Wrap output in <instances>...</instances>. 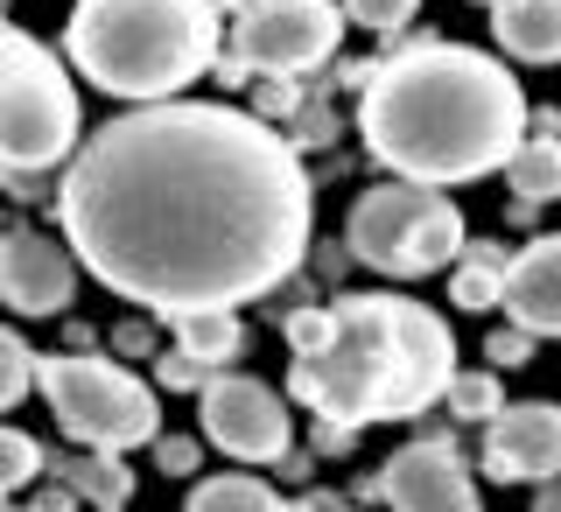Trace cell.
<instances>
[{"instance_id":"obj_1","label":"cell","mask_w":561,"mask_h":512,"mask_svg":"<svg viewBox=\"0 0 561 512\" xmlns=\"http://www.w3.org/2000/svg\"><path fill=\"white\" fill-rule=\"evenodd\" d=\"M64 239L113 295L154 316L239 309L309 246V175L267 120L232 105H140L64 175Z\"/></svg>"},{"instance_id":"obj_2","label":"cell","mask_w":561,"mask_h":512,"mask_svg":"<svg viewBox=\"0 0 561 512\" xmlns=\"http://www.w3.org/2000/svg\"><path fill=\"white\" fill-rule=\"evenodd\" d=\"M358 134L379 169L414 183H478L526 148V99L505 64L463 43L400 49L365 70Z\"/></svg>"},{"instance_id":"obj_3","label":"cell","mask_w":561,"mask_h":512,"mask_svg":"<svg viewBox=\"0 0 561 512\" xmlns=\"http://www.w3.org/2000/svg\"><path fill=\"white\" fill-rule=\"evenodd\" d=\"M64 49L99 92L154 105L218 57V14L210 0H78Z\"/></svg>"},{"instance_id":"obj_4","label":"cell","mask_w":561,"mask_h":512,"mask_svg":"<svg viewBox=\"0 0 561 512\" xmlns=\"http://www.w3.org/2000/svg\"><path fill=\"white\" fill-rule=\"evenodd\" d=\"M393 386V309L386 295H344L330 338L295 359V400L316 421H386Z\"/></svg>"},{"instance_id":"obj_5","label":"cell","mask_w":561,"mask_h":512,"mask_svg":"<svg viewBox=\"0 0 561 512\" xmlns=\"http://www.w3.org/2000/svg\"><path fill=\"white\" fill-rule=\"evenodd\" d=\"M70 140H78V92H70L64 64L28 29H8V43H0V162H8V183L57 169Z\"/></svg>"},{"instance_id":"obj_6","label":"cell","mask_w":561,"mask_h":512,"mask_svg":"<svg viewBox=\"0 0 561 512\" xmlns=\"http://www.w3.org/2000/svg\"><path fill=\"white\" fill-rule=\"evenodd\" d=\"M43 400L84 450H140L154 443V394L113 359H43Z\"/></svg>"},{"instance_id":"obj_7","label":"cell","mask_w":561,"mask_h":512,"mask_svg":"<svg viewBox=\"0 0 561 512\" xmlns=\"http://www.w3.org/2000/svg\"><path fill=\"white\" fill-rule=\"evenodd\" d=\"M232 43L253 70H309L344 43V14L330 0H245Z\"/></svg>"},{"instance_id":"obj_8","label":"cell","mask_w":561,"mask_h":512,"mask_svg":"<svg viewBox=\"0 0 561 512\" xmlns=\"http://www.w3.org/2000/svg\"><path fill=\"white\" fill-rule=\"evenodd\" d=\"M393 309V386H386V421H408L421 408H435V394H449L456 379V338L435 309L386 295Z\"/></svg>"},{"instance_id":"obj_9","label":"cell","mask_w":561,"mask_h":512,"mask_svg":"<svg viewBox=\"0 0 561 512\" xmlns=\"http://www.w3.org/2000/svg\"><path fill=\"white\" fill-rule=\"evenodd\" d=\"M204 408V435L218 443L225 456H239V464H274V456H288V408H280V394L267 379H245V373H218L197 394Z\"/></svg>"},{"instance_id":"obj_10","label":"cell","mask_w":561,"mask_h":512,"mask_svg":"<svg viewBox=\"0 0 561 512\" xmlns=\"http://www.w3.org/2000/svg\"><path fill=\"white\" fill-rule=\"evenodd\" d=\"M435 190H443V183H414V175H400V183H386V190H365V197L351 204V225H344L351 253L373 260V268H386V274H408L421 218L443 204Z\"/></svg>"},{"instance_id":"obj_11","label":"cell","mask_w":561,"mask_h":512,"mask_svg":"<svg viewBox=\"0 0 561 512\" xmlns=\"http://www.w3.org/2000/svg\"><path fill=\"white\" fill-rule=\"evenodd\" d=\"M78 268L84 260H70L64 246H49L43 232L14 225L8 246H0V303L14 316H57L78 295Z\"/></svg>"},{"instance_id":"obj_12","label":"cell","mask_w":561,"mask_h":512,"mask_svg":"<svg viewBox=\"0 0 561 512\" xmlns=\"http://www.w3.org/2000/svg\"><path fill=\"white\" fill-rule=\"evenodd\" d=\"M484 470L499 485L554 478V470H561V408H554V400H519V408H499V414H491Z\"/></svg>"},{"instance_id":"obj_13","label":"cell","mask_w":561,"mask_h":512,"mask_svg":"<svg viewBox=\"0 0 561 512\" xmlns=\"http://www.w3.org/2000/svg\"><path fill=\"white\" fill-rule=\"evenodd\" d=\"M379 491L393 499V512H478V491H470L449 443H408L386 464Z\"/></svg>"},{"instance_id":"obj_14","label":"cell","mask_w":561,"mask_h":512,"mask_svg":"<svg viewBox=\"0 0 561 512\" xmlns=\"http://www.w3.org/2000/svg\"><path fill=\"white\" fill-rule=\"evenodd\" d=\"M499 309L513 316V323H526L534 338H561V232L534 239L526 253H513Z\"/></svg>"},{"instance_id":"obj_15","label":"cell","mask_w":561,"mask_h":512,"mask_svg":"<svg viewBox=\"0 0 561 512\" xmlns=\"http://www.w3.org/2000/svg\"><path fill=\"white\" fill-rule=\"evenodd\" d=\"M499 43L519 64H561V0H505L499 14Z\"/></svg>"},{"instance_id":"obj_16","label":"cell","mask_w":561,"mask_h":512,"mask_svg":"<svg viewBox=\"0 0 561 512\" xmlns=\"http://www.w3.org/2000/svg\"><path fill=\"white\" fill-rule=\"evenodd\" d=\"M49 478H64L84 505H99V512H119L134 499V478H127V464H119V450H84L78 443V456H49Z\"/></svg>"},{"instance_id":"obj_17","label":"cell","mask_w":561,"mask_h":512,"mask_svg":"<svg viewBox=\"0 0 561 512\" xmlns=\"http://www.w3.org/2000/svg\"><path fill=\"white\" fill-rule=\"evenodd\" d=\"M505 190H513L519 204H548V197H561V140H526V148L505 162Z\"/></svg>"},{"instance_id":"obj_18","label":"cell","mask_w":561,"mask_h":512,"mask_svg":"<svg viewBox=\"0 0 561 512\" xmlns=\"http://www.w3.org/2000/svg\"><path fill=\"white\" fill-rule=\"evenodd\" d=\"M505 268H513V260L491 253V246H463L456 281H449V303H456V309H491V303H505Z\"/></svg>"},{"instance_id":"obj_19","label":"cell","mask_w":561,"mask_h":512,"mask_svg":"<svg viewBox=\"0 0 561 512\" xmlns=\"http://www.w3.org/2000/svg\"><path fill=\"white\" fill-rule=\"evenodd\" d=\"M183 512H288V505H280L260 478H245V470H225V478H204L197 491H190Z\"/></svg>"},{"instance_id":"obj_20","label":"cell","mask_w":561,"mask_h":512,"mask_svg":"<svg viewBox=\"0 0 561 512\" xmlns=\"http://www.w3.org/2000/svg\"><path fill=\"white\" fill-rule=\"evenodd\" d=\"M175 330H183V344L197 351L204 365L239 359V344H245V330H239V316H232V309H197V316H175Z\"/></svg>"},{"instance_id":"obj_21","label":"cell","mask_w":561,"mask_h":512,"mask_svg":"<svg viewBox=\"0 0 561 512\" xmlns=\"http://www.w3.org/2000/svg\"><path fill=\"white\" fill-rule=\"evenodd\" d=\"M0 464H8V470H0L8 499H14V491H28L35 478H49V450L35 443V435H22V429H8V435H0Z\"/></svg>"},{"instance_id":"obj_22","label":"cell","mask_w":561,"mask_h":512,"mask_svg":"<svg viewBox=\"0 0 561 512\" xmlns=\"http://www.w3.org/2000/svg\"><path fill=\"white\" fill-rule=\"evenodd\" d=\"M28 386H43V359L8 330V338H0V408H22Z\"/></svg>"},{"instance_id":"obj_23","label":"cell","mask_w":561,"mask_h":512,"mask_svg":"<svg viewBox=\"0 0 561 512\" xmlns=\"http://www.w3.org/2000/svg\"><path fill=\"white\" fill-rule=\"evenodd\" d=\"M443 400H449L463 421H491V414L505 408V400H499V365H491V373H456Z\"/></svg>"},{"instance_id":"obj_24","label":"cell","mask_w":561,"mask_h":512,"mask_svg":"<svg viewBox=\"0 0 561 512\" xmlns=\"http://www.w3.org/2000/svg\"><path fill=\"white\" fill-rule=\"evenodd\" d=\"M154 373H162V386H175V394H204V386H210V373H218V365H204L197 359V351H169V359L162 365H154Z\"/></svg>"},{"instance_id":"obj_25","label":"cell","mask_w":561,"mask_h":512,"mask_svg":"<svg viewBox=\"0 0 561 512\" xmlns=\"http://www.w3.org/2000/svg\"><path fill=\"white\" fill-rule=\"evenodd\" d=\"M414 8H421V0H344V14L358 29H400Z\"/></svg>"},{"instance_id":"obj_26","label":"cell","mask_w":561,"mask_h":512,"mask_svg":"<svg viewBox=\"0 0 561 512\" xmlns=\"http://www.w3.org/2000/svg\"><path fill=\"white\" fill-rule=\"evenodd\" d=\"M484 359L499 365V373H505V365H526V359H534V330H526V323L499 330V338H491V351H484Z\"/></svg>"},{"instance_id":"obj_27","label":"cell","mask_w":561,"mask_h":512,"mask_svg":"<svg viewBox=\"0 0 561 512\" xmlns=\"http://www.w3.org/2000/svg\"><path fill=\"white\" fill-rule=\"evenodd\" d=\"M78 505H84V499H78L64 478H43V491H35L28 505H8V512H78Z\"/></svg>"},{"instance_id":"obj_28","label":"cell","mask_w":561,"mask_h":512,"mask_svg":"<svg viewBox=\"0 0 561 512\" xmlns=\"http://www.w3.org/2000/svg\"><path fill=\"white\" fill-rule=\"evenodd\" d=\"M154 464L183 478V470H197V443H190V435H154Z\"/></svg>"},{"instance_id":"obj_29","label":"cell","mask_w":561,"mask_h":512,"mask_svg":"<svg viewBox=\"0 0 561 512\" xmlns=\"http://www.w3.org/2000/svg\"><path fill=\"white\" fill-rule=\"evenodd\" d=\"M148 344H154V338H148V323H127V330H119V351H127V359H140Z\"/></svg>"},{"instance_id":"obj_30","label":"cell","mask_w":561,"mask_h":512,"mask_svg":"<svg viewBox=\"0 0 561 512\" xmlns=\"http://www.w3.org/2000/svg\"><path fill=\"white\" fill-rule=\"evenodd\" d=\"M534 512H561V491H540V505Z\"/></svg>"},{"instance_id":"obj_31","label":"cell","mask_w":561,"mask_h":512,"mask_svg":"<svg viewBox=\"0 0 561 512\" xmlns=\"http://www.w3.org/2000/svg\"><path fill=\"white\" fill-rule=\"evenodd\" d=\"M491 8H505V0H491Z\"/></svg>"}]
</instances>
